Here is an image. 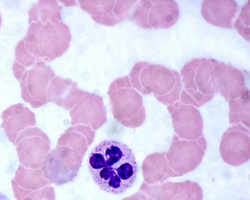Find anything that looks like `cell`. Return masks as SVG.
Instances as JSON below:
<instances>
[{
  "label": "cell",
  "instance_id": "6da1fadb",
  "mask_svg": "<svg viewBox=\"0 0 250 200\" xmlns=\"http://www.w3.org/2000/svg\"><path fill=\"white\" fill-rule=\"evenodd\" d=\"M89 172L102 190L114 194L125 192L134 183L138 165L132 150L123 142L104 140L91 150L87 160Z\"/></svg>",
  "mask_w": 250,
  "mask_h": 200
},
{
  "label": "cell",
  "instance_id": "7a4b0ae2",
  "mask_svg": "<svg viewBox=\"0 0 250 200\" xmlns=\"http://www.w3.org/2000/svg\"><path fill=\"white\" fill-rule=\"evenodd\" d=\"M129 77L133 88L143 95L152 93L158 101L168 105L179 100L183 85L179 74L175 70L140 61L134 65Z\"/></svg>",
  "mask_w": 250,
  "mask_h": 200
},
{
  "label": "cell",
  "instance_id": "3957f363",
  "mask_svg": "<svg viewBox=\"0 0 250 200\" xmlns=\"http://www.w3.org/2000/svg\"><path fill=\"white\" fill-rule=\"evenodd\" d=\"M71 39L69 27L60 20L30 23L22 40L30 54L45 62L61 56L68 48Z\"/></svg>",
  "mask_w": 250,
  "mask_h": 200
},
{
  "label": "cell",
  "instance_id": "277c9868",
  "mask_svg": "<svg viewBox=\"0 0 250 200\" xmlns=\"http://www.w3.org/2000/svg\"><path fill=\"white\" fill-rule=\"evenodd\" d=\"M215 60L193 59L181 70L184 88L179 101L183 104L200 107L211 100L215 92L211 82V74Z\"/></svg>",
  "mask_w": 250,
  "mask_h": 200
},
{
  "label": "cell",
  "instance_id": "5b68a950",
  "mask_svg": "<svg viewBox=\"0 0 250 200\" xmlns=\"http://www.w3.org/2000/svg\"><path fill=\"white\" fill-rule=\"evenodd\" d=\"M179 16L174 0H140L132 8L129 19L142 28L166 29L176 22Z\"/></svg>",
  "mask_w": 250,
  "mask_h": 200
},
{
  "label": "cell",
  "instance_id": "8992f818",
  "mask_svg": "<svg viewBox=\"0 0 250 200\" xmlns=\"http://www.w3.org/2000/svg\"><path fill=\"white\" fill-rule=\"evenodd\" d=\"M41 168L30 169L19 165L11 181L16 200H55L53 188Z\"/></svg>",
  "mask_w": 250,
  "mask_h": 200
},
{
  "label": "cell",
  "instance_id": "52a82bcc",
  "mask_svg": "<svg viewBox=\"0 0 250 200\" xmlns=\"http://www.w3.org/2000/svg\"><path fill=\"white\" fill-rule=\"evenodd\" d=\"M206 148L207 142L203 135L195 140H186L174 134L166 158L171 168L181 176L199 165Z\"/></svg>",
  "mask_w": 250,
  "mask_h": 200
},
{
  "label": "cell",
  "instance_id": "ba28073f",
  "mask_svg": "<svg viewBox=\"0 0 250 200\" xmlns=\"http://www.w3.org/2000/svg\"><path fill=\"white\" fill-rule=\"evenodd\" d=\"M107 94L115 117L127 116L143 123L145 111L142 98L132 86L128 76L114 80L109 86Z\"/></svg>",
  "mask_w": 250,
  "mask_h": 200
},
{
  "label": "cell",
  "instance_id": "9c48e42d",
  "mask_svg": "<svg viewBox=\"0 0 250 200\" xmlns=\"http://www.w3.org/2000/svg\"><path fill=\"white\" fill-rule=\"evenodd\" d=\"M55 75L45 62L39 60L26 68L19 81L21 99L34 108L47 103V89Z\"/></svg>",
  "mask_w": 250,
  "mask_h": 200
},
{
  "label": "cell",
  "instance_id": "30bf717a",
  "mask_svg": "<svg viewBox=\"0 0 250 200\" xmlns=\"http://www.w3.org/2000/svg\"><path fill=\"white\" fill-rule=\"evenodd\" d=\"M15 145L21 164L34 169L41 168L50 150L47 136L38 127L23 130L18 136Z\"/></svg>",
  "mask_w": 250,
  "mask_h": 200
},
{
  "label": "cell",
  "instance_id": "8fae6325",
  "mask_svg": "<svg viewBox=\"0 0 250 200\" xmlns=\"http://www.w3.org/2000/svg\"><path fill=\"white\" fill-rule=\"evenodd\" d=\"M137 0H79L81 9L97 23L114 26L129 19Z\"/></svg>",
  "mask_w": 250,
  "mask_h": 200
},
{
  "label": "cell",
  "instance_id": "7c38bea8",
  "mask_svg": "<svg viewBox=\"0 0 250 200\" xmlns=\"http://www.w3.org/2000/svg\"><path fill=\"white\" fill-rule=\"evenodd\" d=\"M250 130L241 124L229 127L222 135L220 154L228 164L236 166L248 161L250 158Z\"/></svg>",
  "mask_w": 250,
  "mask_h": 200
},
{
  "label": "cell",
  "instance_id": "4fadbf2b",
  "mask_svg": "<svg viewBox=\"0 0 250 200\" xmlns=\"http://www.w3.org/2000/svg\"><path fill=\"white\" fill-rule=\"evenodd\" d=\"M175 135L181 139L195 140L202 136L203 119L195 107L176 101L167 106Z\"/></svg>",
  "mask_w": 250,
  "mask_h": 200
},
{
  "label": "cell",
  "instance_id": "5bb4252c",
  "mask_svg": "<svg viewBox=\"0 0 250 200\" xmlns=\"http://www.w3.org/2000/svg\"><path fill=\"white\" fill-rule=\"evenodd\" d=\"M211 82L215 93H219L226 101L237 98L246 87L242 71L217 60L211 71Z\"/></svg>",
  "mask_w": 250,
  "mask_h": 200
},
{
  "label": "cell",
  "instance_id": "9a60e30c",
  "mask_svg": "<svg viewBox=\"0 0 250 200\" xmlns=\"http://www.w3.org/2000/svg\"><path fill=\"white\" fill-rule=\"evenodd\" d=\"M1 126L8 140L15 144L19 134L36 124L34 113L21 103L11 105L1 114Z\"/></svg>",
  "mask_w": 250,
  "mask_h": 200
},
{
  "label": "cell",
  "instance_id": "2e32d148",
  "mask_svg": "<svg viewBox=\"0 0 250 200\" xmlns=\"http://www.w3.org/2000/svg\"><path fill=\"white\" fill-rule=\"evenodd\" d=\"M238 11V5L234 0H204L201 6V15L207 22L225 29L233 28Z\"/></svg>",
  "mask_w": 250,
  "mask_h": 200
},
{
  "label": "cell",
  "instance_id": "e0dca14e",
  "mask_svg": "<svg viewBox=\"0 0 250 200\" xmlns=\"http://www.w3.org/2000/svg\"><path fill=\"white\" fill-rule=\"evenodd\" d=\"M84 92L70 79L57 76L50 80L46 95L48 102L69 109L79 101Z\"/></svg>",
  "mask_w": 250,
  "mask_h": 200
},
{
  "label": "cell",
  "instance_id": "ac0fdd59",
  "mask_svg": "<svg viewBox=\"0 0 250 200\" xmlns=\"http://www.w3.org/2000/svg\"><path fill=\"white\" fill-rule=\"evenodd\" d=\"M166 152L155 153L148 155L142 164L144 181L149 184L163 182L168 178L181 176L170 167Z\"/></svg>",
  "mask_w": 250,
  "mask_h": 200
},
{
  "label": "cell",
  "instance_id": "d6986e66",
  "mask_svg": "<svg viewBox=\"0 0 250 200\" xmlns=\"http://www.w3.org/2000/svg\"><path fill=\"white\" fill-rule=\"evenodd\" d=\"M229 101V120L232 125L241 124L250 129V94L245 87L237 98Z\"/></svg>",
  "mask_w": 250,
  "mask_h": 200
},
{
  "label": "cell",
  "instance_id": "ffe728a7",
  "mask_svg": "<svg viewBox=\"0 0 250 200\" xmlns=\"http://www.w3.org/2000/svg\"><path fill=\"white\" fill-rule=\"evenodd\" d=\"M62 7L55 0H38L32 5L28 12V23L48 21L55 22L61 20Z\"/></svg>",
  "mask_w": 250,
  "mask_h": 200
},
{
  "label": "cell",
  "instance_id": "44dd1931",
  "mask_svg": "<svg viewBox=\"0 0 250 200\" xmlns=\"http://www.w3.org/2000/svg\"><path fill=\"white\" fill-rule=\"evenodd\" d=\"M177 189V182L169 181L153 185L143 183L140 188L146 200H173Z\"/></svg>",
  "mask_w": 250,
  "mask_h": 200
},
{
  "label": "cell",
  "instance_id": "7402d4cb",
  "mask_svg": "<svg viewBox=\"0 0 250 200\" xmlns=\"http://www.w3.org/2000/svg\"><path fill=\"white\" fill-rule=\"evenodd\" d=\"M203 191L199 185L189 180L177 182L176 194L173 200H202Z\"/></svg>",
  "mask_w": 250,
  "mask_h": 200
},
{
  "label": "cell",
  "instance_id": "603a6c76",
  "mask_svg": "<svg viewBox=\"0 0 250 200\" xmlns=\"http://www.w3.org/2000/svg\"><path fill=\"white\" fill-rule=\"evenodd\" d=\"M250 0L245 4L241 10L240 13L234 22V27L246 40H250Z\"/></svg>",
  "mask_w": 250,
  "mask_h": 200
},
{
  "label": "cell",
  "instance_id": "cb8c5ba5",
  "mask_svg": "<svg viewBox=\"0 0 250 200\" xmlns=\"http://www.w3.org/2000/svg\"><path fill=\"white\" fill-rule=\"evenodd\" d=\"M122 200H146V199L144 195L137 193Z\"/></svg>",
  "mask_w": 250,
  "mask_h": 200
},
{
  "label": "cell",
  "instance_id": "d4e9b609",
  "mask_svg": "<svg viewBox=\"0 0 250 200\" xmlns=\"http://www.w3.org/2000/svg\"><path fill=\"white\" fill-rule=\"evenodd\" d=\"M0 200H9L8 197L0 192Z\"/></svg>",
  "mask_w": 250,
  "mask_h": 200
},
{
  "label": "cell",
  "instance_id": "484cf974",
  "mask_svg": "<svg viewBox=\"0 0 250 200\" xmlns=\"http://www.w3.org/2000/svg\"><path fill=\"white\" fill-rule=\"evenodd\" d=\"M1 16L0 15V25H1Z\"/></svg>",
  "mask_w": 250,
  "mask_h": 200
}]
</instances>
